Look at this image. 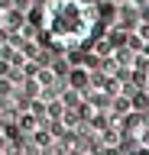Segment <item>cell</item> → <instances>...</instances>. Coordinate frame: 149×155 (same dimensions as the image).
Instances as JSON below:
<instances>
[{"mask_svg":"<svg viewBox=\"0 0 149 155\" xmlns=\"http://www.w3.org/2000/svg\"><path fill=\"white\" fill-rule=\"evenodd\" d=\"M100 23V7L94 0H42L39 29L52 48L71 52L88 45Z\"/></svg>","mask_w":149,"mask_h":155,"instance_id":"cell-1","label":"cell"}]
</instances>
